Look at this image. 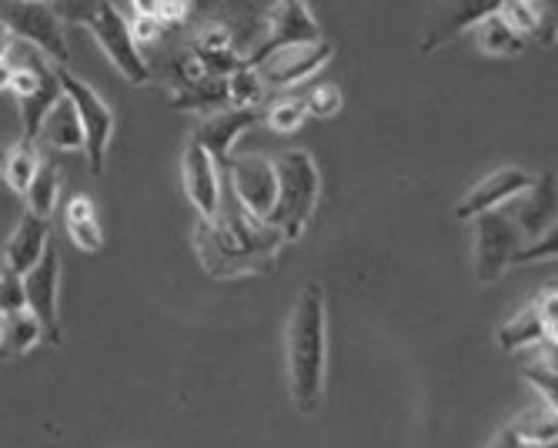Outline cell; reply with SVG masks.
Wrapping results in <instances>:
<instances>
[{"instance_id":"17","label":"cell","mask_w":558,"mask_h":448,"mask_svg":"<svg viewBox=\"0 0 558 448\" xmlns=\"http://www.w3.org/2000/svg\"><path fill=\"white\" fill-rule=\"evenodd\" d=\"M47 244H50V221L34 211H24V218L17 221V228L4 247V268L24 275L44 255Z\"/></svg>"},{"instance_id":"14","label":"cell","mask_w":558,"mask_h":448,"mask_svg":"<svg viewBox=\"0 0 558 448\" xmlns=\"http://www.w3.org/2000/svg\"><path fill=\"white\" fill-rule=\"evenodd\" d=\"M532 181H535V178H532L525 168H498V171L485 174V178L462 197L459 208H454V218L469 221V218H475V215H482V211H492V208L509 205L512 197L522 194Z\"/></svg>"},{"instance_id":"30","label":"cell","mask_w":558,"mask_h":448,"mask_svg":"<svg viewBox=\"0 0 558 448\" xmlns=\"http://www.w3.org/2000/svg\"><path fill=\"white\" fill-rule=\"evenodd\" d=\"M27 308V298H24V281L17 271L4 268L0 271V315H11Z\"/></svg>"},{"instance_id":"13","label":"cell","mask_w":558,"mask_h":448,"mask_svg":"<svg viewBox=\"0 0 558 448\" xmlns=\"http://www.w3.org/2000/svg\"><path fill=\"white\" fill-rule=\"evenodd\" d=\"M258 121H262L258 108H221L211 118H205V124L194 131V141L205 144L208 155L215 158V165L221 171H228V165L234 158V141Z\"/></svg>"},{"instance_id":"33","label":"cell","mask_w":558,"mask_h":448,"mask_svg":"<svg viewBox=\"0 0 558 448\" xmlns=\"http://www.w3.org/2000/svg\"><path fill=\"white\" fill-rule=\"evenodd\" d=\"M525 382L538 388V395L555 409V362L551 365H532L525 368Z\"/></svg>"},{"instance_id":"18","label":"cell","mask_w":558,"mask_h":448,"mask_svg":"<svg viewBox=\"0 0 558 448\" xmlns=\"http://www.w3.org/2000/svg\"><path fill=\"white\" fill-rule=\"evenodd\" d=\"M37 137L47 147H54V152H84V128H81V118H77L68 94L47 111Z\"/></svg>"},{"instance_id":"24","label":"cell","mask_w":558,"mask_h":448,"mask_svg":"<svg viewBox=\"0 0 558 448\" xmlns=\"http://www.w3.org/2000/svg\"><path fill=\"white\" fill-rule=\"evenodd\" d=\"M558 428H555V409L545 412V415H529V419H519L505 428L501 435H495L492 445H548L555 441Z\"/></svg>"},{"instance_id":"8","label":"cell","mask_w":558,"mask_h":448,"mask_svg":"<svg viewBox=\"0 0 558 448\" xmlns=\"http://www.w3.org/2000/svg\"><path fill=\"white\" fill-rule=\"evenodd\" d=\"M505 0H438L425 34L418 40L422 55H435L441 47H448L451 40H459L462 34H469L478 21L492 17Z\"/></svg>"},{"instance_id":"20","label":"cell","mask_w":558,"mask_h":448,"mask_svg":"<svg viewBox=\"0 0 558 448\" xmlns=\"http://www.w3.org/2000/svg\"><path fill=\"white\" fill-rule=\"evenodd\" d=\"M40 168V152H37V141H27V137H17L14 144H8L4 152H0V178L8 181L11 191L24 194L34 171Z\"/></svg>"},{"instance_id":"19","label":"cell","mask_w":558,"mask_h":448,"mask_svg":"<svg viewBox=\"0 0 558 448\" xmlns=\"http://www.w3.org/2000/svg\"><path fill=\"white\" fill-rule=\"evenodd\" d=\"M61 97H64V87H61L58 68H50V71L44 74V81L37 84V90H34V94H27V97H21V101H17V108H21V124H24L21 137L37 141V134H40V124H44L47 111L54 108V105L61 101Z\"/></svg>"},{"instance_id":"6","label":"cell","mask_w":558,"mask_h":448,"mask_svg":"<svg viewBox=\"0 0 558 448\" xmlns=\"http://www.w3.org/2000/svg\"><path fill=\"white\" fill-rule=\"evenodd\" d=\"M58 77H61L64 94L71 97L77 118H81L87 165L94 174H100L105 171V161H108V144L114 137V111L105 105V97H100L90 84H84L81 77H74L64 64H58Z\"/></svg>"},{"instance_id":"5","label":"cell","mask_w":558,"mask_h":448,"mask_svg":"<svg viewBox=\"0 0 558 448\" xmlns=\"http://www.w3.org/2000/svg\"><path fill=\"white\" fill-rule=\"evenodd\" d=\"M529 238L522 228L512 221V215L505 208H492L475 215V275L482 284L498 281L505 271L512 268L515 252Z\"/></svg>"},{"instance_id":"12","label":"cell","mask_w":558,"mask_h":448,"mask_svg":"<svg viewBox=\"0 0 558 448\" xmlns=\"http://www.w3.org/2000/svg\"><path fill=\"white\" fill-rule=\"evenodd\" d=\"M181 178H184V191L191 197V205L197 208V215L215 218V211L221 208V168L208 155V147L194 137L184 147Z\"/></svg>"},{"instance_id":"22","label":"cell","mask_w":558,"mask_h":448,"mask_svg":"<svg viewBox=\"0 0 558 448\" xmlns=\"http://www.w3.org/2000/svg\"><path fill=\"white\" fill-rule=\"evenodd\" d=\"M40 338H44L40 322L27 308L0 315V355H4V359L27 355Z\"/></svg>"},{"instance_id":"34","label":"cell","mask_w":558,"mask_h":448,"mask_svg":"<svg viewBox=\"0 0 558 448\" xmlns=\"http://www.w3.org/2000/svg\"><path fill=\"white\" fill-rule=\"evenodd\" d=\"M165 21L161 17H134L131 21V34L137 40V47H147V44H158L165 37Z\"/></svg>"},{"instance_id":"16","label":"cell","mask_w":558,"mask_h":448,"mask_svg":"<svg viewBox=\"0 0 558 448\" xmlns=\"http://www.w3.org/2000/svg\"><path fill=\"white\" fill-rule=\"evenodd\" d=\"M495 14L512 31H519L529 44H555V0H505Z\"/></svg>"},{"instance_id":"25","label":"cell","mask_w":558,"mask_h":448,"mask_svg":"<svg viewBox=\"0 0 558 448\" xmlns=\"http://www.w3.org/2000/svg\"><path fill=\"white\" fill-rule=\"evenodd\" d=\"M58 194H61V174H58V168L40 161V168L34 171V178H31V184L24 191L27 211L40 215V218H50V211L58 208Z\"/></svg>"},{"instance_id":"28","label":"cell","mask_w":558,"mask_h":448,"mask_svg":"<svg viewBox=\"0 0 558 448\" xmlns=\"http://www.w3.org/2000/svg\"><path fill=\"white\" fill-rule=\"evenodd\" d=\"M304 108H308V114L312 118H322V121H328V118H335L338 111H341V87L338 84H315L308 94H304Z\"/></svg>"},{"instance_id":"37","label":"cell","mask_w":558,"mask_h":448,"mask_svg":"<svg viewBox=\"0 0 558 448\" xmlns=\"http://www.w3.org/2000/svg\"><path fill=\"white\" fill-rule=\"evenodd\" d=\"M64 218L68 221H81V218H97V208H94V202L87 194H77V197H71V202L64 205Z\"/></svg>"},{"instance_id":"23","label":"cell","mask_w":558,"mask_h":448,"mask_svg":"<svg viewBox=\"0 0 558 448\" xmlns=\"http://www.w3.org/2000/svg\"><path fill=\"white\" fill-rule=\"evenodd\" d=\"M472 31H475V40H478V47L488 58H515V55H522L525 47H529V40L519 31H512L498 14L478 21Z\"/></svg>"},{"instance_id":"38","label":"cell","mask_w":558,"mask_h":448,"mask_svg":"<svg viewBox=\"0 0 558 448\" xmlns=\"http://www.w3.org/2000/svg\"><path fill=\"white\" fill-rule=\"evenodd\" d=\"M134 17H161V0H131Z\"/></svg>"},{"instance_id":"21","label":"cell","mask_w":558,"mask_h":448,"mask_svg":"<svg viewBox=\"0 0 558 448\" xmlns=\"http://www.w3.org/2000/svg\"><path fill=\"white\" fill-rule=\"evenodd\" d=\"M538 341L555 344V338L548 335V328H545V322H542L535 305L515 312L509 322L498 328V344L505 348V352H519V348H529V344H538Z\"/></svg>"},{"instance_id":"10","label":"cell","mask_w":558,"mask_h":448,"mask_svg":"<svg viewBox=\"0 0 558 448\" xmlns=\"http://www.w3.org/2000/svg\"><path fill=\"white\" fill-rule=\"evenodd\" d=\"M265 24H268L265 40L255 47V51H247V58H244V64H251V68H255L258 61H265L271 51H278V47L322 37V27H318L315 14L304 8V0H278V4L268 11Z\"/></svg>"},{"instance_id":"29","label":"cell","mask_w":558,"mask_h":448,"mask_svg":"<svg viewBox=\"0 0 558 448\" xmlns=\"http://www.w3.org/2000/svg\"><path fill=\"white\" fill-rule=\"evenodd\" d=\"M555 252H558V231L555 228H548L545 234H538V238H532V241H525L519 252H515V258H512V265H525V262H551L555 258Z\"/></svg>"},{"instance_id":"36","label":"cell","mask_w":558,"mask_h":448,"mask_svg":"<svg viewBox=\"0 0 558 448\" xmlns=\"http://www.w3.org/2000/svg\"><path fill=\"white\" fill-rule=\"evenodd\" d=\"M191 8H194V0H161V21H165V27L181 24L191 14Z\"/></svg>"},{"instance_id":"31","label":"cell","mask_w":558,"mask_h":448,"mask_svg":"<svg viewBox=\"0 0 558 448\" xmlns=\"http://www.w3.org/2000/svg\"><path fill=\"white\" fill-rule=\"evenodd\" d=\"M68 234H71V241L81 247V252H87V255L100 252V244H105V238H100V225H97V218L68 221Z\"/></svg>"},{"instance_id":"26","label":"cell","mask_w":558,"mask_h":448,"mask_svg":"<svg viewBox=\"0 0 558 448\" xmlns=\"http://www.w3.org/2000/svg\"><path fill=\"white\" fill-rule=\"evenodd\" d=\"M265 97V81L251 64H238L228 74V101L231 108H255Z\"/></svg>"},{"instance_id":"7","label":"cell","mask_w":558,"mask_h":448,"mask_svg":"<svg viewBox=\"0 0 558 448\" xmlns=\"http://www.w3.org/2000/svg\"><path fill=\"white\" fill-rule=\"evenodd\" d=\"M27 312L40 322V331L50 344H61V318H58V288H61V258L54 247H44V255L21 275Z\"/></svg>"},{"instance_id":"4","label":"cell","mask_w":558,"mask_h":448,"mask_svg":"<svg viewBox=\"0 0 558 448\" xmlns=\"http://www.w3.org/2000/svg\"><path fill=\"white\" fill-rule=\"evenodd\" d=\"M87 27L94 34V40L100 44V51L108 55V61L118 68V74L124 81H131L137 87L150 81V64L131 34V21L118 11L114 0H100Z\"/></svg>"},{"instance_id":"9","label":"cell","mask_w":558,"mask_h":448,"mask_svg":"<svg viewBox=\"0 0 558 448\" xmlns=\"http://www.w3.org/2000/svg\"><path fill=\"white\" fill-rule=\"evenodd\" d=\"M331 58H335V47L325 37H318V40L278 47V51H271L265 61L255 64V71L262 74L265 87H291V84H301L304 77L318 74Z\"/></svg>"},{"instance_id":"3","label":"cell","mask_w":558,"mask_h":448,"mask_svg":"<svg viewBox=\"0 0 558 448\" xmlns=\"http://www.w3.org/2000/svg\"><path fill=\"white\" fill-rule=\"evenodd\" d=\"M0 21L8 24V31L37 47V51L54 61V64H71V47H68V37H64V21L54 14V8L47 4V0H8L4 8H0Z\"/></svg>"},{"instance_id":"27","label":"cell","mask_w":558,"mask_h":448,"mask_svg":"<svg viewBox=\"0 0 558 448\" xmlns=\"http://www.w3.org/2000/svg\"><path fill=\"white\" fill-rule=\"evenodd\" d=\"M304 118H308V108H304V97H281V101H275V105L262 114V121H265L271 131H278V134H294V131L304 124Z\"/></svg>"},{"instance_id":"15","label":"cell","mask_w":558,"mask_h":448,"mask_svg":"<svg viewBox=\"0 0 558 448\" xmlns=\"http://www.w3.org/2000/svg\"><path fill=\"white\" fill-rule=\"evenodd\" d=\"M501 208L512 215V221L522 228L529 241L545 234L548 228H555V174L551 171L538 174L522 194H515L512 202Z\"/></svg>"},{"instance_id":"40","label":"cell","mask_w":558,"mask_h":448,"mask_svg":"<svg viewBox=\"0 0 558 448\" xmlns=\"http://www.w3.org/2000/svg\"><path fill=\"white\" fill-rule=\"evenodd\" d=\"M11 47H14V34L8 31L4 21H0V58H8V55H11Z\"/></svg>"},{"instance_id":"11","label":"cell","mask_w":558,"mask_h":448,"mask_svg":"<svg viewBox=\"0 0 558 448\" xmlns=\"http://www.w3.org/2000/svg\"><path fill=\"white\" fill-rule=\"evenodd\" d=\"M225 174H231L234 197L241 202V208L265 221L275 205V191H278L275 161L262 155H234Z\"/></svg>"},{"instance_id":"39","label":"cell","mask_w":558,"mask_h":448,"mask_svg":"<svg viewBox=\"0 0 558 448\" xmlns=\"http://www.w3.org/2000/svg\"><path fill=\"white\" fill-rule=\"evenodd\" d=\"M11 77H14V61L11 58H0V90L11 87Z\"/></svg>"},{"instance_id":"2","label":"cell","mask_w":558,"mask_h":448,"mask_svg":"<svg viewBox=\"0 0 558 448\" xmlns=\"http://www.w3.org/2000/svg\"><path fill=\"white\" fill-rule=\"evenodd\" d=\"M275 171H278V191H275V205H271L265 225L278 228L284 241H298L318 208L322 174L308 152L281 155L275 161Z\"/></svg>"},{"instance_id":"35","label":"cell","mask_w":558,"mask_h":448,"mask_svg":"<svg viewBox=\"0 0 558 448\" xmlns=\"http://www.w3.org/2000/svg\"><path fill=\"white\" fill-rule=\"evenodd\" d=\"M535 308H538V315H542V322H545V328H548V335L555 338V325H558V294H555V281H548L542 291H538V298L532 302Z\"/></svg>"},{"instance_id":"1","label":"cell","mask_w":558,"mask_h":448,"mask_svg":"<svg viewBox=\"0 0 558 448\" xmlns=\"http://www.w3.org/2000/svg\"><path fill=\"white\" fill-rule=\"evenodd\" d=\"M328 322L322 284H304L288 322V378L291 398L301 415H315L325 395Z\"/></svg>"},{"instance_id":"32","label":"cell","mask_w":558,"mask_h":448,"mask_svg":"<svg viewBox=\"0 0 558 448\" xmlns=\"http://www.w3.org/2000/svg\"><path fill=\"white\" fill-rule=\"evenodd\" d=\"M64 24H90L100 0H47Z\"/></svg>"}]
</instances>
